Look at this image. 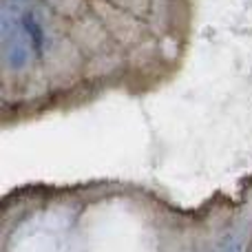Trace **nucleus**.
Returning a JSON list of instances; mask_svg holds the SVG:
<instances>
[{"label":"nucleus","instance_id":"1","mask_svg":"<svg viewBox=\"0 0 252 252\" xmlns=\"http://www.w3.org/2000/svg\"><path fill=\"white\" fill-rule=\"evenodd\" d=\"M18 22H20V29L25 33L27 42H29L33 58L42 60L49 51V29H47L42 11L33 7H27L18 13Z\"/></svg>","mask_w":252,"mask_h":252},{"label":"nucleus","instance_id":"3","mask_svg":"<svg viewBox=\"0 0 252 252\" xmlns=\"http://www.w3.org/2000/svg\"><path fill=\"white\" fill-rule=\"evenodd\" d=\"M2 4H7V7L16 9V11H22V9L29 7V0H2Z\"/></svg>","mask_w":252,"mask_h":252},{"label":"nucleus","instance_id":"2","mask_svg":"<svg viewBox=\"0 0 252 252\" xmlns=\"http://www.w3.org/2000/svg\"><path fill=\"white\" fill-rule=\"evenodd\" d=\"M219 252H246V235L244 232H232V235L223 241Z\"/></svg>","mask_w":252,"mask_h":252}]
</instances>
